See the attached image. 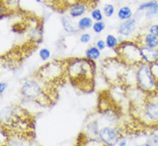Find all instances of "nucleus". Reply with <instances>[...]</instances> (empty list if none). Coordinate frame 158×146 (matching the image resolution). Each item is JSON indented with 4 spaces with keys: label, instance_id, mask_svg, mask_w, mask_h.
Masks as SVG:
<instances>
[{
    "label": "nucleus",
    "instance_id": "nucleus-1",
    "mask_svg": "<svg viewBox=\"0 0 158 146\" xmlns=\"http://www.w3.org/2000/svg\"><path fill=\"white\" fill-rule=\"evenodd\" d=\"M91 61L93 60L84 58H76L68 61L66 73L74 86L84 88L85 90H86V87L92 86L94 67Z\"/></svg>",
    "mask_w": 158,
    "mask_h": 146
},
{
    "label": "nucleus",
    "instance_id": "nucleus-2",
    "mask_svg": "<svg viewBox=\"0 0 158 146\" xmlns=\"http://www.w3.org/2000/svg\"><path fill=\"white\" fill-rule=\"evenodd\" d=\"M136 108L135 114L142 124L148 127H158V91L146 94Z\"/></svg>",
    "mask_w": 158,
    "mask_h": 146
},
{
    "label": "nucleus",
    "instance_id": "nucleus-3",
    "mask_svg": "<svg viewBox=\"0 0 158 146\" xmlns=\"http://www.w3.org/2000/svg\"><path fill=\"white\" fill-rule=\"evenodd\" d=\"M135 80L137 87L144 93L158 91V80L149 63L141 61L135 65Z\"/></svg>",
    "mask_w": 158,
    "mask_h": 146
},
{
    "label": "nucleus",
    "instance_id": "nucleus-4",
    "mask_svg": "<svg viewBox=\"0 0 158 146\" xmlns=\"http://www.w3.org/2000/svg\"><path fill=\"white\" fill-rule=\"evenodd\" d=\"M140 48L141 45L137 41H122L115 50L124 64L135 66L143 61Z\"/></svg>",
    "mask_w": 158,
    "mask_h": 146
},
{
    "label": "nucleus",
    "instance_id": "nucleus-5",
    "mask_svg": "<svg viewBox=\"0 0 158 146\" xmlns=\"http://www.w3.org/2000/svg\"><path fill=\"white\" fill-rule=\"evenodd\" d=\"M67 64L64 65L61 61H51L43 65L37 72L38 77L44 82H53L60 79L66 73Z\"/></svg>",
    "mask_w": 158,
    "mask_h": 146
},
{
    "label": "nucleus",
    "instance_id": "nucleus-6",
    "mask_svg": "<svg viewBox=\"0 0 158 146\" xmlns=\"http://www.w3.org/2000/svg\"><path fill=\"white\" fill-rule=\"evenodd\" d=\"M21 94L28 100L41 101L47 95L44 93L42 84L36 80H27L21 86Z\"/></svg>",
    "mask_w": 158,
    "mask_h": 146
},
{
    "label": "nucleus",
    "instance_id": "nucleus-7",
    "mask_svg": "<svg viewBox=\"0 0 158 146\" xmlns=\"http://www.w3.org/2000/svg\"><path fill=\"white\" fill-rule=\"evenodd\" d=\"M98 138L103 144L108 146L118 145V143L121 139L119 130L112 126H104L99 129Z\"/></svg>",
    "mask_w": 158,
    "mask_h": 146
},
{
    "label": "nucleus",
    "instance_id": "nucleus-8",
    "mask_svg": "<svg viewBox=\"0 0 158 146\" xmlns=\"http://www.w3.org/2000/svg\"><path fill=\"white\" fill-rule=\"evenodd\" d=\"M140 51L143 61L150 65L158 61V48H150L141 45Z\"/></svg>",
    "mask_w": 158,
    "mask_h": 146
},
{
    "label": "nucleus",
    "instance_id": "nucleus-9",
    "mask_svg": "<svg viewBox=\"0 0 158 146\" xmlns=\"http://www.w3.org/2000/svg\"><path fill=\"white\" fill-rule=\"evenodd\" d=\"M136 29H137V19L132 17L131 19L122 22L118 26V31L121 36L128 37L135 32Z\"/></svg>",
    "mask_w": 158,
    "mask_h": 146
},
{
    "label": "nucleus",
    "instance_id": "nucleus-10",
    "mask_svg": "<svg viewBox=\"0 0 158 146\" xmlns=\"http://www.w3.org/2000/svg\"><path fill=\"white\" fill-rule=\"evenodd\" d=\"M60 23L61 26L63 28V30L71 34H76L79 31L77 26V22L75 21V19L71 17L69 15H64L60 17Z\"/></svg>",
    "mask_w": 158,
    "mask_h": 146
},
{
    "label": "nucleus",
    "instance_id": "nucleus-11",
    "mask_svg": "<svg viewBox=\"0 0 158 146\" xmlns=\"http://www.w3.org/2000/svg\"><path fill=\"white\" fill-rule=\"evenodd\" d=\"M86 10H87V7L85 4H81V3H76V4L70 6V8L68 10V13L71 17L77 19V18H81V17H83L86 12Z\"/></svg>",
    "mask_w": 158,
    "mask_h": 146
},
{
    "label": "nucleus",
    "instance_id": "nucleus-12",
    "mask_svg": "<svg viewBox=\"0 0 158 146\" xmlns=\"http://www.w3.org/2000/svg\"><path fill=\"white\" fill-rule=\"evenodd\" d=\"M137 41L140 43V45H144L150 48H158V37L148 31L141 35L140 39Z\"/></svg>",
    "mask_w": 158,
    "mask_h": 146
},
{
    "label": "nucleus",
    "instance_id": "nucleus-13",
    "mask_svg": "<svg viewBox=\"0 0 158 146\" xmlns=\"http://www.w3.org/2000/svg\"><path fill=\"white\" fill-rule=\"evenodd\" d=\"M117 17L118 18V20L121 22L125 21L132 18L133 17V10L128 5H124L120 7L118 10H117Z\"/></svg>",
    "mask_w": 158,
    "mask_h": 146
},
{
    "label": "nucleus",
    "instance_id": "nucleus-14",
    "mask_svg": "<svg viewBox=\"0 0 158 146\" xmlns=\"http://www.w3.org/2000/svg\"><path fill=\"white\" fill-rule=\"evenodd\" d=\"M94 23V21L91 17L83 16L81 18H79V20L77 21L78 29L80 30H86L92 29Z\"/></svg>",
    "mask_w": 158,
    "mask_h": 146
},
{
    "label": "nucleus",
    "instance_id": "nucleus-15",
    "mask_svg": "<svg viewBox=\"0 0 158 146\" xmlns=\"http://www.w3.org/2000/svg\"><path fill=\"white\" fill-rule=\"evenodd\" d=\"M85 56L86 59L91 60H96L99 59L101 56V50H99L98 48L94 46H90L85 49Z\"/></svg>",
    "mask_w": 158,
    "mask_h": 146
},
{
    "label": "nucleus",
    "instance_id": "nucleus-16",
    "mask_svg": "<svg viewBox=\"0 0 158 146\" xmlns=\"http://www.w3.org/2000/svg\"><path fill=\"white\" fill-rule=\"evenodd\" d=\"M106 47L110 49H116L119 45V39L113 34H108L106 37Z\"/></svg>",
    "mask_w": 158,
    "mask_h": 146
},
{
    "label": "nucleus",
    "instance_id": "nucleus-17",
    "mask_svg": "<svg viewBox=\"0 0 158 146\" xmlns=\"http://www.w3.org/2000/svg\"><path fill=\"white\" fill-rule=\"evenodd\" d=\"M3 8L7 10H16L19 6V0H2Z\"/></svg>",
    "mask_w": 158,
    "mask_h": 146
},
{
    "label": "nucleus",
    "instance_id": "nucleus-18",
    "mask_svg": "<svg viewBox=\"0 0 158 146\" xmlns=\"http://www.w3.org/2000/svg\"><path fill=\"white\" fill-rule=\"evenodd\" d=\"M102 10L104 15H105V17H107V18H111L115 14V6L112 4L107 3V4H104Z\"/></svg>",
    "mask_w": 158,
    "mask_h": 146
},
{
    "label": "nucleus",
    "instance_id": "nucleus-19",
    "mask_svg": "<svg viewBox=\"0 0 158 146\" xmlns=\"http://www.w3.org/2000/svg\"><path fill=\"white\" fill-rule=\"evenodd\" d=\"M104 17H105V15L103 13V10L99 8H94L91 11V17L93 18L94 22L103 21Z\"/></svg>",
    "mask_w": 158,
    "mask_h": 146
},
{
    "label": "nucleus",
    "instance_id": "nucleus-20",
    "mask_svg": "<svg viewBox=\"0 0 158 146\" xmlns=\"http://www.w3.org/2000/svg\"><path fill=\"white\" fill-rule=\"evenodd\" d=\"M156 3H157V1H156V0H150V1L141 3L137 7V11H146L147 10L152 8L154 5H156Z\"/></svg>",
    "mask_w": 158,
    "mask_h": 146
},
{
    "label": "nucleus",
    "instance_id": "nucleus-21",
    "mask_svg": "<svg viewBox=\"0 0 158 146\" xmlns=\"http://www.w3.org/2000/svg\"><path fill=\"white\" fill-rule=\"evenodd\" d=\"M106 23L104 21H98L94 22L93 27H92V30L94 31L95 34H100L102 33L103 31L106 29Z\"/></svg>",
    "mask_w": 158,
    "mask_h": 146
},
{
    "label": "nucleus",
    "instance_id": "nucleus-22",
    "mask_svg": "<svg viewBox=\"0 0 158 146\" xmlns=\"http://www.w3.org/2000/svg\"><path fill=\"white\" fill-rule=\"evenodd\" d=\"M145 17L147 19H153L158 17V2L152 8L147 10L145 11Z\"/></svg>",
    "mask_w": 158,
    "mask_h": 146
},
{
    "label": "nucleus",
    "instance_id": "nucleus-23",
    "mask_svg": "<svg viewBox=\"0 0 158 146\" xmlns=\"http://www.w3.org/2000/svg\"><path fill=\"white\" fill-rule=\"evenodd\" d=\"M38 56L42 60H48L51 57V51L48 48H42L38 51Z\"/></svg>",
    "mask_w": 158,
    "mask_h": 146
},
{
    "label": "nucleus",
    "instance_id": "nucleus-24",
    "mask_svg": "<svg viewBox=\"0 0 158 146\" xmlns=\"http://www.w3.org/2000/svg\"><path fill=\"white\" fill-rule=\"evenodd\" d=\"M80 42L81 43H83V44H87V43H89L91 42V40H92V35L90 33H87V32H84V33H82V34L80 35Z\"/></svg>",
    "mask_w": 158,
    "mask_h": 146
},
{
    "label": "nucleus",
    "instance_id": "nucleus-25",
    "mask_svg": "<svg viewBox=\"0 0 158 146\" xmlns=\"http://www.w3.org/2000/svg\"><path fill=\"white\" fill-rule=\"evenodd\" d=\"M148 32H150L151 34L155 35L156 36L158 37V23H152L151 25L149 26L148 28Z\"/></svg>",
    "mask_w": 158,
    "mask_h": 146
},
{
    "label": "nucleus",
    "instance_id": "nucleus-26",
    "mask_svg": "<svg viewBox=\"0 0 158 146\" xmlns=\"http://www.w3.org/2000/svg\"><path fill=\"white\" fill-rule=\"evenodd\" d=\"M95 46L98 48L99 50H105L106 48V41L105 40H102V39H98V41L95 43Z\"/></svg>",
    "mask_w": 158,
    "mask_h": 146
},
{
    "label": "nucleus",
    "instance_id": "nucleus-27",
    "mask_svg": "<svg viewBox=\"0 0 158 146\" xmlns=\"http://www.w3.org/2000/svg\"><path fill=\"white\" fill-rule=\"evenodd\" d=\"M8 87V83L4 81L0 82V94L3 95V94L4 93V91L7 89Z\"/></svg>",
    "mask_w": 158,
    "mask_h": 146
},
{
    "label": "nucleus",
    "instance_id": "nucleus-28",
    "mask_svg": "<svg viewBox=\"0 0 158 146\" xmlns=\"http://www.w3.org/2000/svg\"><path fill=\"white\" fill-rule=\"evenodd\" d=\"M151 69H152V71L154 73L155 76L158 80V61L157 62H155L153 64H151Z\"/></svg>",
    "mask_w": 158,
    "mask_h": 146
},
{
    "label": "nucleus",
    "instance_id": "nucleus-29",
    "mask_svg": "<svg viewBox=\"0 0 158 146\" xmlns=\"http://www.w3.org/2000/svg\"><path fill=\"white\" fill-rule=\"evenodd\" d=\"M152 142L153 144H158V134H155L152 137Z\"/></svg>",
    "mask_w": 158,
    "mask_h": 146
},
{
    "label": "nucleus",
    "instance_id": "nucleus-30",
    "mask_svg": "<svg viewBox=\"0 0 158 146\" xmlns=\"http://www.w3.org/2000/svg\"><path fill=\"white\" fill-rule=\"evenodd\" d=\"M118 146H126L127 145V142H126V140H124V139H120L119 142L118 143Z\"/></svg>",
    "mask_w": 158,
    "mask_h": 146
},
{
    "label": "nucleus",
    "instance_id": "nucleus-31",
    "mask_svg": "<svg viewBox=\"0 0 158 146\" xmlns=\"http://www.w3.org/2000/svg\"><path fill=\"white\" fill-rule=\"evenodd\" d=\"M152 144H150V143H145V144H142V146H150Z\"/></svg>",
    "mask_w": 158,
    "mask_h": 146
},
{
    "label": "nucleus",
    "instance_id": "nucleus-32",
    "mask_svg": "<svg viewBox=\"0 0 158 146\" xmlns=\"http://www.w3.org/2000/svg\"><path fill=\"white\" fill-rule=\"evenodd\" d=\"M34 1L36 3V4H39L43 3V0H34Z\"/></svg>",
    "mask_w": 158,
    "mask_h": 146
}]
</instances>
